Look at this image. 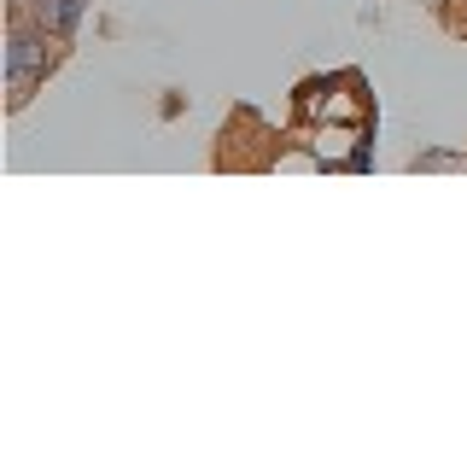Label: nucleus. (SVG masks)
I'll return each instance as SVG.
<instances>
[{
    "label": "nucleus",
    "mask_w": 467,
    "mask_h": 467,
    "mask_svg": "<svg viewBox=\"0 0 467 467\" xmlns=\"http://www.w3.org/2000/svg\"><path fill=\"white\" fill-rule=\"evenodd\" d=\"M47 70H53V36L41 24H12V36H6V82H12V99L24 106Z\"/></svg>",
    "instance_id": "f257e3e1"
},
{
    "label": "nucleus",
    "mask_w": 467,
    "mask_h": 467,
    "mask_svg": "<svg viewBox=\"0 0 467 467\" xmlns=\"http://www.w3.org/2000/svg\"><path fill=\"white\" fill-rule=\"evenodd\" d=\"M29 12H36V24L47 29L53 41H65V36H77V24H82L88 0H29Z\"/></svg>",
    "instance_id": "f03ea898"
},
{
    "label": "nucleus",
    "mask_w": 467,
    "mask_h": 467,
    "mask_svg": "<svg viewBox=\"0 0 467 467\" xmlns=\"http://www.w3.org/2000/svg\"><path fill=\"white\" fill-rule=\"evenodd\" d=\"M12 6H29V0H12Z\"/></svg>",
    "instance_id": "7ed1b4c3"
}]
</instances>
